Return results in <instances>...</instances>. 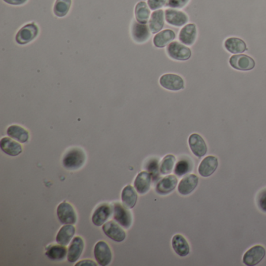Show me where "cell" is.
<instances>
[{
    "label": "cell",
    "mask_w": 266,
    "mask_h": 266,
    "mask_svg": "<svg viewBox=\"0 0 266 266\" xmlns=\"http://www.w3.org/2000/svg\"><path fill=\"white\" fill-rule=\"evenodd\" d=\"M166 52L171 59L177 61L188 60L192 55L191 49L178 42L169 43L166 48Z\"/></svg>",
    "instance_id": "5"
},
{
    "label": "cell",
    "mask_w": 266,
    "mask_h": 266,
    "mask_svg": "<svg viewBox=\"0 0 266 266\" xmlns=\"http://www.w3.org/2000/svg\"><path fill=\"white\" fill-rule=\"evenodd\" d=\"M103 231L107 237L116 243L123 242L127 237L123 227L115 220L106 222L103 226Z\"/></svg>",
    "instance_id": "7"
},
{
    "label": "cell",
    "mask_w": 266,
    "mask_h": 266,
    "mask_svg": "<svg viewBox=\"0 0 266 266\" xmlns=\"http://www.w3.org/2000/svg\"><path fill=\"white\" fill-rule=\"evenodd\" d=\"M151 31L147 24H141L134 20L131 26V36L137 43H145L150 39Z\"/></svg>",
    "instance_id": "12"
},
{
    "label": "cell",
    "mask_w": 266,
    "mask_h": 266,
    "mask_svg": "<svg viewBox=\"0 0 266 266\" xmlns=\"http://www.w3.org/2000/svg\"><path fill=\"white\" fill-rule=\"evenodd\" d=\"M20 142H16L11 138H2L0 141V148L5 154L9 156H19L23 152L22 146Z\"/></svg>",
    "instance_id": "20"
},
{
    "label": "cell",
    "mask_w": 266,
    "mask_h": 266,
    "mask_svg": "<svg viewBox=\"0 0 266 266\" xmlns=\"http://www.w3.org/2000/svg\"><path fill=\"white\" fill-rule=\"evenodd\" d=\"M229 64L235 70L249 71L255 68V62L253 58L249 55L242 53L235 54L230 57Z\"/></svg>",
    "instance_id": "11"
},
{
    "label": "cell",
    "mask_w": 266,
    "mask_h": 266,
    "mask_svg": "<svg viewBox=\"0 0 266 266\" xmlns=\"http://www.w3.org/2000/svg\"><path fill=\"white\" fill-rule=\"evenodd\" d=\"M218 165V160L214 156H206L198 166V173L203 177H210L215 173Z\"/></svg>",
    "instance_id": "19"
},
{
    "label": "cell",
    "mask_w": 266,
    "mask_h": 266,
    "mask_svg": "<svg viewBox=\"0 0 266 266\" xmlns=\"http://www.w3.org/2000/svg\"><path fill=\"white\" fill-rule=\"evenodd\" d=\"M145 168L147 169L148 172H149L153 176L158 174V170H160L158 161H157V160L156 161V160H150V161L148 162L146 165H145Z\"/></svg>",
    "instance_id": "37"
},
{
    "label": "cell",
    "mask_w": 266,
    "mask_h": 266,
    "mask_svg": "<svg viewBox=\"0 0 266 266\" xmlns=\"http://www.w3.org/2000/svg\"><path fill=\"white\" fill-rule=\"evenodd\" d=\"M67 252L68 249H66V246L58 244L46 248V255L50 260L62 261L67 257Z\"/></svg>",
    "instance_id": "29"
},
{
    "label": "cell",
    "mask_w": 266,
    "mask_h": 266,
    "mask_svg": "<svg viewBox=\"0 0 266 266\" xmlns=\"http://www.w3.org/2000/svg\"><path fill=\"white\" fill-rule=\"evenodd\" d=\"M39 33V27L35 23H29L23 26L22 28L17 31L15 40L17 44L24 46L35 40L38 37Z\"/></svg>",
    "instance_id": "4"
},
{
    "label": "cell",
    "mask_w": 266,
    "mask_h": 266,
    "mask_svg": "<svg viewBox=\"0 0 266 266\" xmlns=\"http://www.w3.org/2000/svg\"><path fill=\"white\" fill-rule=\"evenodd\" d=\"M165 11L162 9L155 10L151 14L149 21V27L151 32L153 34H157L161 31L165 24Z\"/></svg>",
    "instance_id": "24"
},
{
    "label": "cell",
    "mask_w": 266,
    "mask_h": 266,
    "mask_svg": "<svg viewBox=\"0 0 266 266\" xmlns=\"http://www.w3.org/2000/svg\"><path fill=\"white\" fill-rule=\"evenodd\" d=\"M178 180L175 175H167L161 179L156 186V191L160 195H169L176 189Z\"/></svg>",
    "instance_id": "16"
},
{
    "label": "cell",
    "mask_w": 266,
    "mask_h": 266,
    "mask_svg": "<svg viewBox=\"0 0 266 266\" xmlns=\"http://www.w3.org/2000/svg\"><path fill=\"white\" fill-rule=\"evenodd\" d=\"M193 165L191 160L187 158H182L176 163L174 173L176 176H183L192 170Z\"/></svg>",
    "instance_id": "33"
},
{
    "label": "cell",
    "mask_w": 266,
    "mask_h": 266,
    "mask_svg": "<svg viewBox=\"0 0 266 266\" xmlns=\"http://www.w3.org/2000/svg\"><path fill=\"white\" fill-rule=\"evenodd\" d=\"M176 159L173 155H166L162 160L160 165V172L162 175H169L174 170Z\"/></svg>",
    "instance_id": "31"
},
{
    "label": "cell",
    "mask_w": 266,
    "mask_h": 266,
    "mask_svg": "<svg viewBox=\"0 0 266 266\" xmlns=\"http://www.w3.org/2000/svg\"><path fill=\"white\" fill-rule=\"evenodd\" d=\"M197 35L198 31L195 24H186L180 30L179 40L182 44L185 46H192L196 41Z\"/></svg>",
    "instance_id": "21"
},
{
    "label": "cell",
    "mask_w": 266,
    "mask_h": 266,
    "mask_svg": "<svg viewBox=\"0 0 266 266\" xmlns=\"http://www.w3.org/2000/svg\"><path fill=\"white\" fill-rule=\"evenodd\" d=\"M85 249V241L79 236L74 237L69 245L67 261L70 263H77Z\"/></svg>",
    "instance_id": "15"
},
{
    "label": "cell",
    "mask_w": 266,
    "mask_h": 266,
    "mask_svg": "<svg viewBox=\"0 0 266 266\" xmlns=\"http://www.w3.org/2000/svg\"><path fill=\"white\" fill-rule=\"evenodd\" d=\"M94 256L96 263L101 266H108L112 260V251L108 244L103 241L96 243L94 248Z\"/></svg>",
    "instance_id": "6"
},
{
    "label": "cell",
    "mask_w": 266,
    "mask_h": 266,
    "mask_svg": "<svg viewBox=\"0 0 266 266\" xmlns=\"http://www.w3.org/2000/svg\"><path fill=\"white\" fill-rule=\"evenodd\" d=\"M153 176L148 171L138 173L134 181V187L141 195H146L151 189Z\"/></svg>",
    "instance_id": "17"
},
{
    "label": "cell",
    "mask_w": 266,
    "mask_h": 266,
    "mask_svg": "<svg viewBox=\"0 0 266 266\" xmlns=\"http://www.w3.org/2000/svg\"><path fill=\"white\" fill-rule=\"evenodd\" d=\"M113 208L108 203H103L97 206L92 216V223L96 226H102L110 218Z\"/></svg>",
    "instance_id": "9"
},
{
    "label": "cell",
    "mask_w": 266,
    "mask_h": 266,
    "mask_svg": "<svg viewBox=\"0 0 266 266\" xmlns=\"http://www.w3.org/2000/svg\"><path fill=\"white\" fill-rule=\"evenodd\" d=\"M2 1L12 6H21L28 2V0H2Z\"/></svg>",
    "instance_id": "38"
},
{
    "label": "cell",
    "mask_w": 266,
    "mask_h": 266,
    "mask_svg": "<svg viewBox=\"0 0 266 266\" xmlns=\"http://www.w3.org/2000/svg\"><path fill=\"white\" fill-rule=\"evenodd\" d=\"M76 266H97V264H96V263H94L93 261H92V260H82V261H81V262H79V263H77V264H76Z\"/></svg>",
    "instance_id": "39"
},
{
    "label": "cell",
    "mask_w": 266,
    "mask_h": 266,
    "mask_svg": "<svg viewBox=\"0 0 266 266\" xmlns=\"http://www.w3.org/2000/svg\"><path fill=\"white\" fill-rule=\"evenodd\" d=\"M86 159L85 151L80 148H72L62 157V165L66 170H78L85 165Z\"/></svg>",
    "instance_id": "1"
},
{
    "label": "cell",
    "mask_w": 266,
    "mask_h": 266,
    "mask_svg": "<svg viewBox=\"0 0 266 266\" xmlns=\"http://www.w3.org/2000/svg\"><path fill=\"white\" fill-rule=\"evenodd\" d=\"M165 19L169 25L174 27H182L188 22V17L184 12L173 8L165 9Z\"/></svg>",
    "instance_id": "18"
},
{
    "label": "cell",
    "mask_w": 266,
    "mask_h": 266,
    "mask_svg": "<svg viewBox=\"0 0 266 266\" xmlns=\"http://www.w3.org/2000/svg\"><path fill=\"white\" fill-rule=\"evenodd\" d=\"M160 84L166 90L177 92L183 90L185 87L184 79L180 75L175 74H165L161 76Z\"/></svg>",
    "instance_id": "8"
},
{
    "label": "cell",
    "mask_w": 266,
    "mask_h": 266,
    "mask_svg": "<svg viewBox=\"0 0 266 266\" xmlns=\"http://www.w3.org/2000/svg\"><path fill=\"white\" fill-rule=\"evenodd\" d=\"M72 0H56L54 4L53 13L58 17L67 15L71 7Z\"/></svg>",
    "instance_id": "32"
},
{
    "label": "cell",
    "mask_w": 266,
    "mask_h": 266,
    "mask_svg": "<svg viewBox=\"0 0 266 266\" xmlns=\"http://www.w3.org/2000/svg\"><path fill=\"white\" fill-rule=\"evenodd\" d=\"M176 39V33L173 30L165 29L161 31L153 38V44L156 48H164Z\"/></svg>",
    "instance_id": "25"
},
{
    "label": "cell",
    "mask_w": 266,
    "mask_h": 266,
    "mask_svg": "<svg viewBox=\"0 0 266 266\" xmlns=\"http://www.w3.org/2000/svg\"><path fill=\"white\" fill-rule=\"evenodd\" d=\"M6 134L9 138L21 144H25L29 141V132L24 127L18 125H11L6 130Z\"/></svg>",
    "instance_id": "27"
},
{
    "label": "cell",
    "mask_w": 266,
    "mask_h": 266,
    "mask_svg": "<svg viewBox=\"0 0 266 266\" xmlns=\"http://www.w3.org/2000/svg\"><path fill=\"white\" fill-rule=\"evenodd\" d=\"M256 202L259 210L266 213V187L259 191L256 198Z\"/></svg>",
    "instance_id": "34"
},
{
    "label": "cell",
    "mask_w": 266,
    "mask_h": 266,
    "mask_svg": "<svg viewBox=\"0 0 266 266\" xmlns=\"http://www.w3.org/2000/svg\"><path fill=\"white\" fill-rule=\"evenodd\" d=\"M198 176L194 173L186 175L181 179L177 187V191L182 196H187L196 189L198 185Z\"/></svg>",
    "instance_id": "14"
},
{
    "label": "cell",
    "mask_w": 266,
    "mask_h": 266,
    "mask_svg": "<svg viewBox=\"0 0 266 266\" xmlns=\"http://www.w3.org/2000/svg\"><path fill=\"white\" fill-rule=\"evenodd\" d=\"M266 254L264 247L262 245H255L244 253L243 256V263L248 266H257L263 260Z\"/></svg>",
    "instance_id": "10"
},
{
    "label": "cell",
    "mask_w": 266,
    "mask_h": 266,
    "mask_svg": "<svg viewBox=\"0 0 266 266\" xmlns=\"http://www.w3.org/2000/svg\"><path fill=\"white\" fill-rule=\"evenodd\" d=\"M148 5L151 10H158L167 3V0H148Z\"/></svg>",
    "instance_id": "36"
},
{
    "label": "cell",
    "mask_w": 266,
    "mask_h": 266,
    "mask_svg": "<svg viewBox=\"0 0 266 266\" xmlns=\"http://www.w3.org/2000/svg\"><path fill=\"white\" fill-rule=\"evenodd\" d=\"M136 190L131 185H127L121 193L122 204L129 210H132L136 206L138 202V194Z\"/></svg>",
    "instance_id": "26"
},
{
    "label": "cell",
    "mask_w": 266,
    "mask_h": 266,
    "mask_svg": "<svg viewBox=\"0 0 266 266\" xmlns=\"http://www.w3.org/2000/svg\"><path fill=\"white\" fill-rule=\"evenodd\" d=\"M172 247L175 253L180 257H186L189 255L191 251L187 239L181 234H176L173 236L172 239Z\"/></svg>",
    "instance_id": "23"
},
{
    "label": "cell",
    "mask_w": 266,
    "mask_h": 266,
    "mask_svg": "<svg viewBox=\"0 0 266 266\" xmlns=\"http://www.w3.org/2000/svg\"><path fill=\"white\" fill-rule=\"evenodd\" d=\"M112 208H113L112 215H113L114 220L120 225L123 229H130L132 226L133 217L132 214L129 211L128 208L119 202L114 203Z\"/></svg>",
    "instance_id": "2"
},
{
    "label": "cell",
    "mask_w": 266,
    "mask_h": 266,
    "mask_svg": "<svg viewBox=\"0 0 266 266\" xmlns=\"http://www.w3.org/2000/svg\"><path fill=\"white\" fill-rule=\"evenodd\" d=\"M151 9L149 5L144 1L138 2L134 9L135 19L141 24H147L151 17Z\"/></svg>",
    "instance_id": "30"
},
{
    "label": "cell",
    "mask_w": 266,
    "mask_h": 266,
    "mask_svg": "<svg viewBox=\"0 0 266 266\" xmlns=\"http://www.w3.org/2000/svg\"><path fill=\"white\" fill-rule=\"evenodd\" d=\"M56 215L59 222L62 225H74L77 223V213L68 202H62L57 206Z\"/></svg>",
    "instance_id": "3"
},
{
    "label": "cell",
    "mask_w": 266,
    "mask_h": 266,
    "mask_svg": "<svg viewBox=\"0 0 266 266\" xmlns=\"http://www.w3.org/2000/svg\"><path fill=\"white\" fill-rule=\"evenodd\" d=\"M188 144L193 154L198 158H202L208 152L207 145L200 134H192L188 138Z\"/></svg>",
    "instance_id": "13"
},
{
    "label": "cell",
    "mask_w": 266,
    "mask_h": 266,
    "mask_svg": "<svg viewBox=\"0 0 266 266\" xmlns=\"http://www.w3.org/2000/svg\"><path fill=\"white\" fill-rule=\"evenodd\" d=\"M190 0H167V3L165 6L173 9H181L187 6Z\"/></svg>",
    "instance_id": "35"
},
{
    "label": "cell",
    "mask_w": 266,
    "mask_h": 266,
    "mask_svg": "<svg viewBox=\"0 0 266 266\" xmlns=\"http://www.w3.org/2000/svg\"><path fill=\"white\" fill-rule=\"evenodd\" d=\"M224 46L228 52L234 55L243 53L248 50L245 42L239 38H229L224 42Z\"/></svg>",
    "instance_id": "28"
},
{
    "label": "cell",
    "mask_w": 266,
    "mask_h": 266,
    "mask_svg": "<svg viewBox=\"0 0 266 266\" xmlns=\"http://www.w3.org/2000/svg\"><path fill=\"white\" fill-rule=\"evenodd\" d=\"M76 233V228L74 225H64L59 229V232L55 237L57 244L63 246H67L74 237Z\"/></svg>",
    "instance_id": "22"
}]
</instances>
